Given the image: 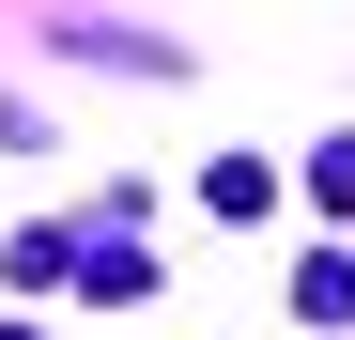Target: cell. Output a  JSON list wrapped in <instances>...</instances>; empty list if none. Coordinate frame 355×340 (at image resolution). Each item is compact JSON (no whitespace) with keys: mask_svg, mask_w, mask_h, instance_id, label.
Instances as JSON below:
<instances>
[{"mask_svg":"<svg viewBox=\"0 0 355 340\" xmlns=\"http://www.w3.org/2000/svg\"><path fill=\"white\" fill-rule=\"evenodd\" d=\"M62 62H108V78H186L170 31H124V16H62Z\"/></svg>","mask_w":355,"mask_h":340,"instance_id":"cell-1","label":"cell"},{"mask_svg":"<svg viewBox=\"0 0 355 340\" xmlns=\"http://www.w3.org/2000/svg\"><path fill=\"white\" fill-rule=\"evenodd\" d=\"M293 325H355V248H309V263H293Z\"/></svg>","mask_w":355,"mask_h":340,"instance_id":"cell-2","label":"cell"},{"mask_svg":"<svg viewBox=\"0 0 355 340\" xmlns=\"http://www.w3.org/2000/svg\"><path fill=\"white\" fill-rule=\"evenodd\" d=\"M201 216H278V170H263V155H216V170H201Z\"/></svg>","mask_w":355,"mask_h":340,"instance_id":"cell-3","label":"cell"},{"mask_svg":"<svg viewBox=\"0 0 355 340\" xmlns=\"http://www.w3.org/2000/svg\"><path fill=\"white\" fill-rule=\"evenodd\" d=\"M62 278H78V294H108V309H124V294H155V263H139V248H78Z\"/></svg>","mask_w":355,"mask_h":340,"instance_id":"cell-4","label":"cell"},{"mask_svg":"<svg viewBox=\"0 0 355 340\" xmlns=\"http://www.w3.org/2000/svg\"><path fill=\"white\" fill-rule=\"evenodd\" d=\"M62 263H78V232H16V248H0V278H16V294H46Z\"/></svg>","mask_w":355,"mask_h":340,"instance_id":"cell-5","label":"cell"},{"mask_svg":"<svg viewBox=\"0 0 355 340\" xmlns=\"http://www.w3.org/2000/svg\"><path fill=\"white\" fill-rule=\"evenodd\" d=\"M309 201H324V216H355V124H340V139L309 155Z\"/></svg>","mask_w":355,"mask_h":340,"instance_id":"cell-6","label":"cell"},{"mask_svg":"<svg viewBox=\"0 0 355 340\" xmlns=\"http://www.w3.org/2000/svg\"><path fill=\"white\" fill-rule=\"evenodd\" d=\"M0 340H46V325H0Z\"/></svg>","mask_w":355,"mask_h":340,"instance_id":"cell-7","label":"cell"}]
</instances>
